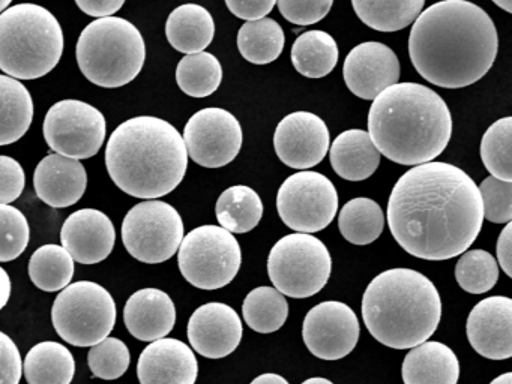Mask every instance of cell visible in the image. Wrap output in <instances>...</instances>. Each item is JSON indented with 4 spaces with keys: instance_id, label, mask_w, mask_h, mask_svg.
<instances>
[{
    "instance_id": "2e32d148",
    "label": "cell",
    "mask_w": 512,
    "mask_h": 384,
    "mask_svg": "<svg viewBox=\"0 0 512 384\" xmlns=\"http://www.w3.org/2000/svg\"><path fill=\"white\" fill-rule=\"evenodd\" d=\"M329 129L316 114L296 111L278 123L274 147L287 167L308 170L325 159L329 150Z\"/></svg>"
},
{
    "instance_id": "ab89813d",
    "label": "cell",
    "mask_w": 512,
    "mask_h": 384,
    "mask_svg": "<svg viewBox=\"0 0 512 384\" xmlns=\"http://www.w3.org/2000/svg\"><path fill=\"white\" fill-rule=\"evenodd\" d=\"M31 228L22 210L0 204V263L16 260L28 248Z\"/></svg>"
},
{
    "instance_id": "f907efd6",
    "label": "cell",
    "mask_w": 512,
    "mask_h": 384,
    "mask_svg": "<svg viewBox=\"0 0 512 384\" xmlns=\"http://www.w3.org/2000/svg\"><path fill=\"white\" fill-rule=\"evenodd\" d=\"M490 384H512V374L511 372H506V374L500 375V377L494 378Z\"/></svg>"
},
{
    "instance_id": "5bb4252c",
    "label": "cell",
    "mask_w": 512,
    "mask_h": 384,
    "mask_svg": "<svg viewBox=\"0 0 512 384\" xmlns=\"http://www.w3.org/2000/svg\"><path fill=\"white\" fill-rule=\"evenodd\" d=\"M188 156L205 168L230 164L241 152L242 128L239 120L224 108H203L191 116L184 129Z\"/></svg>"
},
{
    "instance_id": "ba28073f",
    "label": "cell",
    "mask_w": 512,
    "mask_h": 384,
    "mask_svg": "<svg viewBox=\"0 0 512 384\" xmlns=\"http://www.w3.org/2000/svg\"><path fill=\"white\" fill-rule=\"evenodd\" d=\"M332 258L322 240L307 233L281 237L268 257L272 284L284 296L307 299L328 284Z\"/></svg>"
},
{
    "instance_id": "30bf717a",
    "label": "cell",
    "mask_w": 512,
    "mask_h": 384,
    "mask_svg": "<svg viewBox=\"0 0 512 384\" xmlns=\"http://www.w3.org/2000/svg\"><path fill=\"white\" fill-rule=\"evenodd\" d=\"M178 264L182 276L194 287L220 290L229 285L241 269V245L223 227L202 225L182 239Z\"/></svg>"
},
{
    "instance_id": "7c38bea8",
    "label": "cell",
    "mask_w": 512,
    "mask_h": 384,
    "mask_svg": "<svg viewBox=\"0 0 512 384\" xmlns=\"http://www.w3.org/2000/svg\"><path fill=\"white\" fill-rule=\"evenodd\" d=\"M277 209L281 221L296 233H317L337 215V189L317 171H299L278 189Z\"/></svg>"
},
{
    "instance_id": "7402d4cb",
    "label": "cell",
    "mask_w": 512,
    "mask_h": 384,
    "mask_svg": "<svg viewBox=\"0 0 512 384\" xmlns=\"http://www.w3.org/2000/svg\"><path fill=\"white\" fill-rule=\"evenodd\" d=\"M34 186L41 201L55 209H64L83 197L88 173L79 159L52 153L35 168Z\"/></svg>"
},
{
    "instance_id": "52a82bcc",
    "label": "cell",
    "mask_w": 512,
    "mask_h": 384,
    "mask_svg": "<svg viewBox=\"0 0 512 384\" xmlns=\"http://www.w3.org/2000/svg\"><path fill=\"white\" fill-rule=\"evenodd\" d=\"M76 56L80 71L92 84L116 89L142 72L145 39L125 18H97L80 33Z\"/></svg>"
},
{
    "instance_id": "ee69618b",
    "label": "cell",
    "mask_w": 512,
    "mask_h": 384,
    "mask_svg": "<svg viewBox=\"0 0 512 384\" xmlns=\"http://www.w3.org/2000/svg\"><path fill=\"white\" fill-rule=\"evenodd\" d=\"M23 362L19 348L10 336L0 332V384H19Z\"/></svg>"
},
{
    "instance_id": "8fae6325",
    "label": "cell",
    "mask_w": 512,
    "mask_h": 384,
    "mask_svg": "<svg viewBox=\"0 0 512 384\" xmlns=\"http://www.w3.org/2000/svg\"><path fill=\"white\" fill-rule=\"evenodd\" d=\"M184 239V222L175 207L160 200L136 204L122 222V240L136 260L164 263L178 252Z\"/></svg>"
},
{
    "instance_id": "60d3db41",
    "label": "cell",
    "mask_w": 512,
    "mask_h": 384,
    "mask_svg": "<svg viewBox=\"0 0 512 384\" xmlns=\"http://www.w3.org/2000/svg\"><path fill=\"white\" fill-rule=\"evenodd\" d=\"M484 218L494 224H508L512 219V182L488 176L479 185Z\"/></svg>"
},
{
    "instance_id": "db71d44e",
    "label": "cell",
    "mask_w": 512,
    "mask_h": 384,
    "mask_svg": "<svg viewBox=\"0 0 512 384\" xmlns=\"http://www.w3.org/2000/svg\"><path fill=\"white\" fill-rule=\"evenodd\" d=\"M11 2H13V0H0V14L11 5Z\"/></svg>"
},
{
    "instance_id": "d590c367",
    "label": "cell",
    "mask_w": 512,
    "mask_h": 384,
    "mask_svg": "<svg viewBox=\"0 0 512 384\" xmlns=\"http://www.w3.org/2000/svg\"><path fill=\"white\" fill-rule=\"evenodd\" d=\"M176 81L182 92L193 98H206L217 92L223 81V68L214 54L200 51L187 54L176 68Z\"/></svg>"
},
{
    "instance_id": "7dc6e473",
    "label": "cell",
    "mask_w": 512,
    "mask_h": 384,
    "mask_svg": "<svg viewBox=\"0 0 512 384\" xmlns=\"http://www.w3.org/2000/svg\"><path fill=\"white\" fill-rule=\"evenodd\" d=\"M497 260L506 276L512 278V222H508L497 240Z\"/></svg>"
},
{
    "instance_id": "74e56055",
    "label": "cell",
    "mask_w": 512,
    "mask_h": 384,
    "mask_svg": "<svg viewBox=\"0 0 512 384\" xmlns=\"http://www.w3.org/2000/svg\"><path fill=\"white\" fill-rule=\"evenodd\" d=\"M499 278V264L490 252L473 249L463 252L457 266L455 279L464 291L482 294L490 291Z\"/></svg>"
},
{
    "instance_id": "f35d334b",
    "label": "cell",
    "mask_w": 512,
    "mask_h": 384,
    "mask_svg": "<svg viewBox=\"0 0 512 384\" xmlns=\"http://www.w3.org/2000/svg\"><path fill=\"white\" fill-rule=\"evenodd\" d=\"M130 362L131 356L127 344L112 336H107L98 344L92 345L88 354L92 374L103 380H118L128 371Z\"/></svg>"
},
{
    "instance_id": "cb8c5ba5",
    "label": "cell",
    "mask_w": 512,
    "mask_h": 384,
    "mask_svg": "<svg viewBox=\"0 0 512 384\" xmlns=\"http://www.w3.org/2000/svg\"><path fill=\"white\" fill-rule=\"evenodd\" d=\"M401 375L404 384H457L460 363L448 345L425 341L407 353Z\"/></svg>"
},
{
    "instance_id": "ac0fdd59",
    "label": "cell",
    "mask_w": 512,
    "mask_h": 384,
    "mask_svg": "<svg viewBox=\"0 0 512 384\" xmlns=\"http://www.w3.org/2000/svg\"><path fill=\"white\" fill-rule=\"evenodd\" d=\"M242 332L241 317L226 303H206L188 321L191 347L208 359H223L232 354L241 344Z\"/></svg>"
},
{
    "instance_id": "e575fe53",
    "label": "cell",
    "mask_w": 512,
    "mask_h": 384,
    "mask_svg": "<svg viewBox=\"0 0 512 384\" xmlns=\"http://www.w3.org/2000/svg\"><path fill=\"white\" fill-rule=\"evenodd\" d=\"M29 276L40 290L47 293L64 290L74 276L73 257L64 246H41L29 260Z\"/></svg>"
},
{
    "instance_id": "277c9868",
    "label": "cell",
    "mask_w": 512,
    "mask_h": 384,
    "mask_svg": "<svg viewBox=\"0 0 512 384\" xmlns=\"http://www.w3.org/2000/svg\"><path fill=\"white\" fill-rule=\"evenodd\" d=\"M106 165L115 185L131 197L157 200L178 188L188 168L181 132L154 116L125 120L110 135Z\"/></svg>"
},
{
    "instance_id": "9c48e42d",
    "label": "cell",
    "mask_w": 512,
    "mask_h": 384,
    "mask_svg": "<svg viewBox=\"0 0 512 384\" xmlns=\"http://www.w3.org/2000/svg\"><path fill=\"white\" fill-rule=\"evenodd\" d=\"M52 321L58 335L68 344L92 347L112 333L116 303L112 294L97 282H74L56 297Z\"/></svg>"
},
{
    "instance_id": "f1b7e54d",
    "label": "cell",
    "mask_w": 512,
    "mask_h": 384,
    "mask_svg": "<svg viewBox=\"0 0 512 384\" xmlns=\"http://www.w3.org/2000/svg\"><path fill=\"white\" fill-rule=\"evenodd\" d=\"M215 213L224 230L236 234L248 233L262 219V198L250 186H232L218 198Z\"/></svg>"
},
{
    "instance_id": "681fc988",
    "label": "cell",
    "mask_w": 512,
    "mask_h": 384,
    "mask_svg": "<svg viewBox=\"0 0 512 384\" xmlns=\"http://www.w3.org/2000/svg\"><path fill=\"white\" fill-rule=\"evenodd\" d=\"M251 384H289V381L286 378L281 377L278 374H272V372H268V374L259 375V377L254 378L251 381Z\"/></svg>"
},
{
    "instance_id": "3957f363",
    "label": "cell",
    "mask_w": 512,
    "mask_h": 384,
    "mask_svg": "<svg viewBox=\"0 0 512 384\" xmlns=\"http://www.w3.org/2000/svg\"><path fill=\"white\" fill-rule=\"evenodd\" d=\"M368 135L380 155L401 165L436 159L448 146L452 116L446 102L430 87L397 83L373 99Z\"/></svg>"
},
{
    "instance_id": "ffe728a7",
    "label": "cell",
    "mask_w": 512,
    "mask_h": 384,
    "mask_svg": "<svg viewBox=\"0 0 512 384\" xmlns=\"http://www.w3.org/2000/svg\"><path fill=\"white\" fill-rule=\"evenodd\" d=\"M61 240L62 246L77 263H101L115 248V225L100 210L80 209L64 222Z\"/></svg>"
},
{
    "instance_id": "d6986e66",
    "label": "cell",
    "mask_w": 512,
    "mask_h": 384,
    "mask_svg": "<svg viewBox=\"0 0 512 384\" xmlns=\"http://www.w3.org/2000/svg\"><path fill=\"white\" fill-rule=\"evenodd\" d=\"M467 339L485 359L512 357V300L491 296L481 300L467 318Z\"/></svg>"
},
{
    "instance_id": "b9f144b4",
    "label": "cell",
    "mask_w": 512,
    "mask_h": 384,
    "mask_svg": "<svg viewBox=\"0 0 512 384\" xmlns=\"http://www.w3.org/2000/svg\"><path fill=\"white\" fill-rule=\"evenodd\" d=\"M277 3L281 15L289 23L310 26L329 14L334 0H277Z\"/></svg>"
},
{
    "instance_id": "83f0119b",
    "label": "cell",
    "mask_w": 512,
    "mask_h": 384,
    "mask_svg": "<svg viewBox=\"0 0 512 384\" xmlns=\"http://www.w3.org/2000/svg\"><path fill=\"white\" fill-rule=\"evenodd\" d=\"M23 374L29 384H71L76 374V360L59 342H40L26 354Z\"/></svg>"
},
{
    "instance_id": "4316f807",
    "label": "cell",
    "mask_w": 512,
    "mask_h": 384,
    "mask_svg": "<svg viewBox=\"0 0 512 384\" xmlns=\"http://www.w3.org/2000/svg\"><path fill=\"white\" fill-rule=\"evenodd\" d=\"M34 101L25 84L0 74V146L19 141L31 128Z\"/></svg>"
},
{
    "instance_id": "603a6c76",
    "label": "cell",
    "mask_w": 512,
    "mask_h": 384,
    "mask_svg": "<svg viewBox=\"0 0 512 384\" xmlns=\"http://www.w3.org/2000/svg\"><path fill=\"white\" fill-rule=\"evenodd\" d=\"M128 332L139 341L152 342L172 332L176 324V308L169 294L158 288L136 291L124 309Z\"/></svg>"
},
{
    "instance_id": "1f68e13d",
    "label": "cell",
    "mask_w": 512,
    "mask_h": 384,
    "mask_svg": "<svg viewBox=\"0 0 512 384\" xmlns=\"http://www.w3.org/2000/svg\"><path fill=\"white\" fill-rule=\"evenodd\" d=\"M425 0H352L362 23L379 32H398L413 24Z\"/></svg>"
},
{
    "instance_id": "5b68a950",
    "label": "cell",
    "mask_w": 512,
    "mask_h": 384,
    "mask_svg": "<svg viewBox=\"0 0 512 384\" xmlns=\"http://www.w3.org/2000/svg\"><path fill=\"white\" fill-rule=\"evenodd\" d=\"M362 318L376 341L407 350L428 341L442 318L436 285L412 269H389L368 284Z\"/></svg>"
},
{
    "instance_id": "7bdbcfd3",
    "label": "cell",
    "mask_w": 512,
    "mask_h": 384,
    "mask_svg": "<svg viewBox=\"0 0 512 384\" xmlns=\"http://www.w3.org/2000/svg\"><path fill=\"white\" fill-rule=\"evenodd\" d=\"M26 174L19 161L0 155V204H10L22 195Z\"/></svg>"
},
{
    "instance_id": "bcb514c9",
    "label": "cell",
    "mask_w": 512,
    "mask_h": 384,
    "mask_svg": "<svg viewBox=\"0 0 512 384\" xmlns=\"http://www.w3.org/2000/svg\"><path fill=\"white\" fill-rule=\"evenodd\" d=\"M77 6L89 17H112L124 6L125 0H76Z\"/></svg>"
},
{
    "instance_id": "4fadbf2b",
    "label": "cell",
    "mask_w": 512,
    "mask_h": 384,
    "mask_svg": "<svg viewBox=\"0 0 512 384\" xmlns=\"http://www.w3.org/2000/svg\"><path fill=\"white\" fill-rule=\"evenodd\" d=\"M50 149L73 159L97 155L106 140V117L94 105L79 99L56 102L43 125Z\"/></svg>"
},
{
    "instance_id": "44dd1931",
    "label": "cell",
    "mask_w": 512,
    "mask_h": 384,
    "mask_svg": "<svg viewBox=\"0 0 512 384\" xmlns=\"http://www.w3.org/2000/svg\"><path fill=\"white\" fill-rule=\"evenodd\" d=\"M199 374L196 354L185 342L173 338L152 341L140 354V384H194Z\"/></svg>"
},
{
    "instance_id": "484cf974",
    "label": "cell",
    "mask_w": 512,
    "mask_h": 384,
    "mask_svg": "<svg viewBox=\"0 0 512 384\" xmlns=\"http://www.w3.org/2000/svg\"><path fill=\"white\" fill-rule=\"evenodd\" d=\"M166 36L175 50L185 54L200 53L214 39V18L203 6L185 3L170 12L166 23Z\"/></svg>"
},
{
    "instance_id": "d4e9b609",
    "label": "cell",
    "mask_w": 512,
    "mask_h": 384,
    "mask_svg": "<svg viewBox=\"0 0 512 384\" xmlns=\"http://www.w3.org/2000/svg\"><path fill=\"white\" fill-rule=\"evenodd\" d=\"M329 158L335 173L350 182L367 180L380 165V152L362 129L341 132L332 143Z\"/></svg>"
},
{
    "instance_id": "e0dca14e",
    "label": "cell",
    "mask_w": 512,
    "mask_h": 384,
    "mask_svg": "<svg viewBox=\"0 0 512 384\" xmlns=\"http://www.w3.org/2000/svg\"><path fill=\"white\" fill-rule=\"evenodd\" d=\"M343 77L353 95L373 101L400 80L397 54L382 42H362L344 60Z\"/></svg>"
},
{
    "instance_id": "8992f818",
    "label": "cell",
    "mask_w": 512,
    "mask_h": 384,
    "mask_svg": "<svg viewBox=\"0 0 512 384\" xmlns=\"http://www.w3.org/2000/svg\"><path fill=\"white\" fill-rule=\"evenodd\" d=\"M64 53L58 18L35 3L0 14V71L17 80H37L56 68Z\"/></svg>"
},
{
    "instance_id": "4dcf8cb0",
    "label": "cell",
    "mask_w": 512,
    "mask_h": 384,
    "mask_svg": "<svg viewBox=\"0 0 512 384\" xmlns=\"http://www.w3.org/2000/svg\"><path fill=\"white\" fill-rule=\"evenodd\" d=\"M286 35L272 18L247 21L238 33V48L245 60L254 65H268L283 53Z\"/></svg>"
},
{
    "instance_id": "7a4b0ae2",
    "label": "cell",
    "mask_w": 512,
    "mask_h": 384,
    "mask_svg": "<svg viewBox=\"0 0 512 384\" xmlns=\"http://www.w3.org/2000/svg\"><path fill=\"white\" fill-rule=\"evenodd\" d=\"M497 30L490 15L467 0H442L418 15L409 54L418 74L443 89L481 80L497 56Z\"/></svg>"
},
{
    "instance_id": "d6a6232c",
    "label": "cell",
    "mask_w": 512,
    "mask_h": 384,
    "mask_svg": "<svg viewBox=\"0 0 512 384\" xmlns=\"http://www.w3.org/2000/svg\"><path fill=\"white\" fill-rule=\"evenodd\" d=\"M341 236L353 245H370L385 228L382 207L367 197L353 198L344 204L338 216Z\"/></svg>"
},
{
    "instance_id": "6da1fadb",
    "label": "cell",
    "mask_w": 512,
    "mask_h": 384,
    "mask_svg": "<svg viewBox=\"0 0 512 384\" xmlns=\"http://www.w3.org/2000/svg\"><path fill=\"white\" fill-rule=\"evenodd\" d=\"M484 207L478 186L446 162L415 165L395 183L388 224L398 245L422 260L443 261L470 248L481 233Z\"/></svg>"
},
{
    "instance_id": "8d00e7d4",
    "label": "cell",
    "mask_w": 512,
    "mask_h": 384,
    "mask_svg": "<svg viewBox=\"0 0 512 384\" xmlns=\"http://www.w3.org/2000/svg\"><path fill=\"white\" fill-rule=\"evenodd\" d=\"M512 117L496 120L481 141V158L491 176L512 182Z\"/></svg>"
},
{
    "instance_id": "f5cc1de1",
    "label": "cell",
    "mask_w": 512,
    "mask_h": 384,
    "mask_svg": "<svg viewBox=\"0 0 512 384\" xmlns=\"http://www.w3.org/2000/svg\"><path fill=\"white\" fill-rule=\"evenodd\" d=\"M302 384H334L332 381L326 380V378L322 377H314V378H308V380H305Z\"/></svg>"
},
{
    "instance_id": "816d5d0a",
    "label": "cell",
    "mask_w": 512,
    "mask_h": 384,
    "mask_svg": "<svg viewBox=\"0 0 512 384\" xmlns=\"http://www.w3.org/2000/svg\"><path fill=\"white\" fill-rule=\"evenodd\" d=\"M494 3H496L499 8H502L503 11L508 12V14H511L512 12V0H493Z\"/></svg>"
},
{
    "instance_id": "9a60e30c",
    "label": "cell",
    "mask_w": 512,
    "mask_h": 384,
    "mask_svg": "<svg viewBox=\"0 0 512 384\" xmlns=\"http://www.w3.org/2000/svg\"><path fill=\"white\" fill-rule=\"evenodd\" d=\"M359 321L349 305L337 300L319 303L304 318L302 338L311 354L322 360H340L355 350Z\"/></svg>"
},
{
    "instance_id": "f546056e",
    "label": "cell",
    "mask_w": 512,
    "mask_h": 384,
    "mask_svg": "<svg viewBox=\"0 0 512 384\" xmlns=\"http://www.w3.org/2000/svg\"><path fill=\"white\" fill-rule=\"evenodd\" d=\"M292 63L304 77H326L338 63L337 42L323 30L302 33L293 44Z\"/></svg>"
},
{
    "instance_id": "c3c4849f",
    "label": "cell",
    "mask_w": 512,
    "mask_h": 384,
    "mask_svg": "<svg viewBox=\"0 0 512 384\" xmlns=\"http://www.w3.org/2000/svg\"><path fill=\"white\" fill-rule=\"evenodd\" d=\"M11 296V279L7 270L0 266V309L5 308Z\"/></svg>"
},
{
    "instance_id": "f6af8a7d",
    "label": "cell",
    "mask_w": 512,
    "mask_h": 384,
    "mask_svg": "<svg viewBox=\"0 0 512 384\" xmlns=\"http://www.w3.org/2000/svg\"><path fill=\"white\" fill-rule=\"evenodd\" d=\"M277 0H226L227 8L242 20L254 21L265 18L274 9Z\"/></svg>"
},
{
    "instance_id": "836d02e7",
    "label": "cell",
    "mask_w": 512,
    "mask_h": 384,
    "mask_svg": "<svg viewBox=\"0 0 512 384\" xmlns=\"http://www.w3.org/2000/svg\"><path fill=\"white\" fill-rule=\"evenodd\" d=\"M242 315L254 332H277L289 317V303L277 288L257 287L245 297Z\"/></svg>"
}]
</instances>
